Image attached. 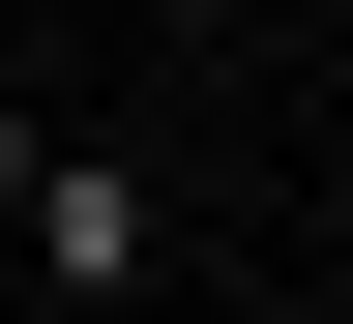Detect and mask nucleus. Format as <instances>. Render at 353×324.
<instances>
[{
    "mask_svg": "<svg viewBox=\"0 0 353 324\" xmlns=\"http://www.w3.org/2000/svg\"><path fill=\"white\" fill-rule=\"evenodd\" d=\"M30 265H59V295H148V265H176V207H148L118 148H59V177H30Z\"/></svg>",
    "mask_w": 353,
    "mask_h": 324,
    "instance_id": "nucleus-1",
    "label": "nucleus"
},
{
    "mask_svg": "<svg viewBox=\"0 0 353 324\" xmlns=\"http://www.w3.org/2000/svg\"><path fill=\"white\" fill-rule=\"evenodd\" d=\"M30 177H59V118H0V236H30Z\"/></svg>",
    "mask_w": 353,
    "mask_h": 324,
    "instance_id": "nucleus-2",
    "label": "nucleus"
}]
</instances>
